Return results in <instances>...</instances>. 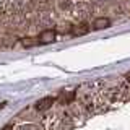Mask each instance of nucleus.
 Here are the masks:
<instances>
[{
	"label": "nucleus",
	"mask_w": 130,
	"mask_h": 130,
	"mask_svg": "<svg viewBox=\"0 0 130 130\" xmlns=\"http://www.w3.org/2000/svg\"><path fill=\"white\" fill-rule=\"evenodd\" d=\"M29 3V0H8V2L5 3V7L8 8V10H13V13L15 11H20V10H23L24 7Z\"/></svg>",
	"instance_id": "obj_2"
},
{
	"label": "nucleus",
	"mask_w": 130,
	"mask_h": 130,
	"mask_svg": "<svg viewBox=\"0 0 130 130\" xmlns=\"http://www.w3.org/2000/svg\"><path fill=\"white\" fill-rule=\"evenodd\" d=\"M125 80H127V81H128V83H130V72L127 73V75H125Z\"/></svg>",
	"instance_id": "obj_9"
},
{
	"label": "nucleus",
	"mask_w": 130,
	"mask_h": 130,
	"mask_svg": "<svg viewBox=\"0 0 130 130\" xmlns=\"http://www.w3.org/2000/svg\"><path fill=\"white\" fill-rule=\"evenodd\" d=\"M111 26V20L109 18H104V16H99L93 21V28L94 29H104V28H109Z\"/></svg>",
	"instance_id": "obj_5"
},
{
	"label": "nucleus",
	"mask_w": 130,
	"mask_h": 130,
	"mask_svg": "<svg viewBox=\"0 0 130 130\" xmlns=\"http://www.w3.org/2000/svg\"><path fill=\"white\" fill-rule=\"evenodd\" d=\"M55 41V31L54 29H44L42 32L39 34V42L41 44H49Z\"/></svg>",
	"instance_id": "obj_4"
},
{
	"label": "nucleus",
	"mask_w": 130,
	"mask_h": 130,
	"mask_svg": "<svg viewBox=\"0 0 130 130\" xmlns=\"http://www.w3.org/2000/svg\"><path fill=\"white\" fill-rule=\"evenodd\" d=\"M2 130H13V127H11V125H5Z\"/></svg>",
	"instance_id": "obj_8"
},
{
	"label": "nucleus",
	"mask_w": 130,
	"mask_h": 130,
	"mask_svg": "<svg viewBox=\"0 0 130 130\" xmlns=\"http://www.w3.org/2000/svg\"><path fill=\"white\" fill-rule=\"evenodd\" d=\"M54 98H42V99H39L38 103H36V109H38L39 112H44V111H49V109L52 107V104H54Z\"/></svg>",
	"instance_id": "obj_3"
},
{
	"label": "nucleus",
	"mask_w": 130,
	"mask_h": 130,
	"mask_svg": "<svg viewBox=\"0 0 130 130\" xmlns=\"http://www.w3.org/2000/svg\"><path fill=\"white\" fill-rule=\"evenodd\" d=\"M72 122L68 116H60V117H54L51 122L49 130H72Z\"/></svg>",
	"instance_id": "obj_1"
},
{
	"label": "nucleus",
	"mask_w": 130,
	"mask_h": 130,
	"mask_svg": "<svg viewBox=\"0 0 130 130\" xmlns=\"http://www.w3.org/2000/svg\"><path fill=\"white\" fill-rule=\"evenodd\" d=\"M18 130H41V128L38 125H34V124H24L21 127H18Z\"/></svg>",
	"instance_id": "obj_6"
},
{
	"label": "nucleus",
	"mask_w": 130,
	"mask_h": 130,
	"mask_svg": "<svg viewBox=\"0 0 130 130\" xmlns=\"http://www.w3.org/2000/svg\"><path fill=\"white\" fill-rule=\"evenodd\" d=\"M72 32H73V34H85V32H88V26L83 24V28H73Z\"/></svg>",
	"instance_id": "obj_7"
}]
</instances>
